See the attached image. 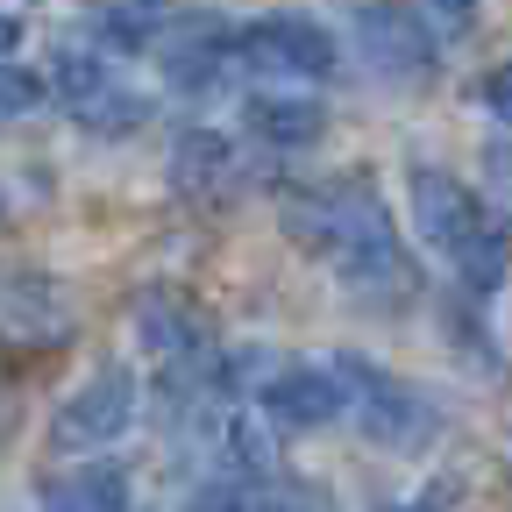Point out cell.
Here are the masks:
<instances>
[{
    "label": "cell",
    "mask_w": 512,
    "mask_h": 512,
    "mask_svg": "<svg viewBox=\"0 0 512 512\" xmlns=\"http://www.w3.org/2000/svg\"><path fill=\"white\" fill-rule=\"evenodd\" d=\"M335 72V36L306 15H264L242 29V79H328Z\"/></svg>",
    "instance_id": "obj_5"
},
{
    "label": "cell",
    "mask_w": 512,
    "mask_h": 512,
    "mask_svg": "<svg viewBox=\"0 0 512 512\" xmlns=\"http://www.w3.org/2000/svg\"><path fill=\"white\" fill-rule=\"evenodd\" d=\"M285 235L320 256L349 292L377 299V306H399L413 299V264H406V242L384 214V200L363 185V178H335V185H292L285 200Z\"/></svg>",
    "instance_id": "obj_1"
},
{
    "label": "cell",
    "mask_w": 512,
    "mask_h": 512,
    "mask_svg": "<svg viewBox=\"0 0 512 512\" xmlns=\"http://www.w3.org/2000/svg\"><path fill=\"white\" fill-rule=\"evenodd\" d=\"M22 43V29H15V15H0V64H8V50Z\"/></svg>",
    "instance_id": "obj_21"
},
{
    "label": "cell",
    "mask_w": 512,
    "mask_h": 512,
    "mask_svg": "<svg viewBox=\"0 0 512 512\" xmlns=\"http://www.w3.org/2000/svg\"><path fill=\"white\" fill-rule=\"evenodd\" d=\"M50 93L86 136H136V128L150 121V93L128 79L107 50H57Z\"/></svg>",
    "instance_id": "obj_3"
},
{
    "label": "cell",
    "mask_w": 512,
    "mask_h": 512,
    "mask_svg": "<svg viewBox=\"0 0 512 512\" xmlns=\"http://www.w3.org/2000/svg\"><path fill=\"white\" fill-rule=\"evenodd\" d=\"M36 512H128V484L114 463H86V470H57L36 491Z\"/></svg>",
    "instance_id": "obj_11"
},
{
    "label": "cell",
    "mask_w": 512,
    "mask_h": 512,
    "mask_svg": "<svg viewBox=\"0 0 512 512\" xmlns=\"http://www.w3.org/2000/svg\"><path fill=\"white\" fill-rule=\"evenodd\" d=\"M157 64L178 93H214V86L242 79V29H228L214 15H171V29L157 36Z\"/></svg>",
    "instance_id": "obj_4"
},
{
    "label": "cell",
    "mask_w": 512,
    "mask_h": 512,
    "mask_svg": "<svg viewBox=\"0 0 512 512\" xmlns=\"http://www.w3.org/2000/svg\"><path fill=\"white\" fill-rule=\"evenodd\" d=\"M356 50L363 64L384 79V86H413L434 72V36L413 8H399V0H370V8H356Z\"/></svg>",
    "instance_id": "obj_7"
},
{
    "label": "cell",
    "mask_w": 512,
    "mask_h": 512,
    "mask_svg": "<svg viewBox=\"0 0 512 512\" xmlns=\"http://www.w3.org/2000/svg\"><path fill=\"white\" fill-rule=\"evenodd\" d=\"M0 221H8V200H0Z\"/></svg>",
    "instance_id": "obj_22"
},
{
    "label": "cell",
    "mask_w": 512,
    "mask_h": 512,
    "mask_svg": "<svg viewBox=\"0 0 512 512\" xmlns=\"http://www.w3.org/2000/svg\"><path fill=\"white\" fill-rule=\"evenodd\" d=\"M427 8H434L441 22H470V15H477V0H427Z\"/></svg>",
    "instance_id": "obj_20"
},
{
    "label": "cell",
    "mask_w": 512,
    "mask_h": 512,
    "mask_svg": "<svg viewBox=\"0 0 512 512\" xmlns=\"http://www.w3.org/2000/svg\"><path fill=\"white\" fill-rule=\"evenodd\" d=\"M93 29L100 50H157L171 29V0H93Z\"/></svg>",
    "instance_id": "obj_14"
},
{
    "label": "cell",
    "mask_w": 512,
    "mask_h": 512,
    "mask_svg": "<svg viewBox=\"0 0 512 512\" xmlns=\"http://www.w3.org/2000/svg\"><path fill=\"white\" fill-rule=\"evenodd\" d=\"M235 171H242L235 164V143L214 136V128H185V136L171 143V192H178V200H200V207L228 200Z\"/></svg>",
    "instance_id": "obj_10"
},
{
    "label": "cell",
    "mask_w": 512,
    "mask_h": 512,
    "mask_svg": "<svg viewBox=\"0 0 512 512\" xmlns=\"http://www.w3.org/2000/svg\"><path fill=\"white\" fill-rule=\"evenodd\" d=\"M200 512H320V498L306 484H285V477H256V484H228Z\"/></svg>",
    "instance_id": "obj_15"
},
{
    "label": "cell",
    "mask_w": 512,
    "mask_h": 512,
    "mask_svg": "<svg viewBox=\"0 0 512 512\" xmlns=\"http://www.w3.org/2000/svg\"><path fill=\"white\" fill-rule=\"evenodd\" d=\"M456 498H463V484L456 477H434V484H420L406 505H392V512H456Z\"/></svg>",
    "instance_id": "obj_17"
},
{
    "label": "cell",
    "mask_w": 512,
    "mask_h": 512,
    "mask_svg": "<svg viewBox=\"0 0 512 512\" xmlns=\"http://www.w3.org/2000/svg\"><path fill=\"white\" fill-rule=\"evenodd\" d=\"M256 413L271 427H328V420H349V377L342 363H292L278 377H264L256 392Z\"/></svg>",
    "instance_id": "obj_8"
},
{
    "label": "cell",
    "mask_w": 512,
    "mask_h": 512,
    "mask_svg": "<svg viewBox=\"0 0 512 512\" xmlns=\"http://www.w3.org/2000/svg\"><path fill=\"white\" fill-rule=\"evenodd\" d=\"M136 335H143V349H157L164 363H192L207 349V328H200V313L192 306H178V299H143L136 306Z\"/></svg>",
    "instance_id": "obj_13"
},
{
    "label": "cell",
    "mask_w": 512,
    "mask_h": 512,
    "mask_svg": "<svg viewBox=\"0 0 512 512\" xmlns=\"http://www.w3.org/2000/svg\"><path fill=\"white\" fill-rule=\"evenodd\" d=\"M320 128H328V107L306 100V93H264V100H249V136L271 143V150H306Z\"/></svg>",
    "instance_id": "obj_12"
},
{
    "label": "cell",
    "mask_w": 512,
    "mask_h": 512,
    "mask_svg": "<svg viewBox=\"0 0 512 512\" xmlns=\"http://www.w3.org/2000/svg\"><path fill=\"white\" fill-rule=\"evenodd\" d=\"M128 420H136V377H128L121 363H100L79 392L57 406L50 448H107V441L128 434Z\"/></svg>",
    "instance_id": "obj_6"
},
{
    "label": "cell",
    "mask_w": 512,
    "mask_h": 512,
    "mask_svg": "<svg viewBox=\"0 0 512 512\" xmlns=\"http://www.w3.org/2000/svg\"><path fill=\"white\" fill-rule=\"evenodd\" d=\"M484 107L512 128V64H498V72H484Z\"/></svg>",
    "instance_id": "obj_18"
},
{
    "label": "cell",
    "mask_w": 512,
    "mask_h": 512,
    "mask_svg": "<svg viewBox=\"0 0 512 512\" xmlns=\"http://www.w3.org/2000/svg\"><path fill=\"white\" fill-rule=\"evenodd\" d=\"M43 107V79L22 72V64H0V121H22Z\"/></svg>",
    "instance_id": "obj_16"
},
{
    "label": "cell",
    "mask_w": 512,
    "mask_h": 512,
    "mask_svg": "<svg viewBox=\"0 0 512 512\" xmlns=\"http://www.w3.org/2000/svg\"><path fill=\"white\" fill-rule=\"evenodd\" d=\"M491 185H498V200L512 207V150H491Z\"/></svg>",
    "instance_id": "obj_19"
},
{
    "label": "cell",
    "mask_w": 512,
    "mask_h": 512,
    "mask_svg": "<svg viewBox=\"0 0 512 512\" xmlns=\"http://www.w3.org/2000/svg\"><path fill=\"white\" fill-rule=\"evenodd\" d=\"M342 363V377H349V413L363 420V434H377L384 448H406V441H420L427 427H434V413L406 392L399 377H384L377 363H363V356H335Z\"/></svg>",
    "instance_id": "obj_9"
},
{
    "label": "cell",
    "mask_w": 512,
    "mask_h": 512,
    "mask_svg": "<svg viewBox=\"0 0 512 512\" xmlns=\"http://www.w3.org/2000/svg\"><path fill=\"white\" fill-rule=\"evenodd\" d=\"M406 192H413L420 235L441 249V264L463 278V292H498V285H505V256H512V249H505V221L477 200L463 178H448V171H434V164H413Z\"/></svg>",
    "instance_id": "obj_2"
}]
</instances>
